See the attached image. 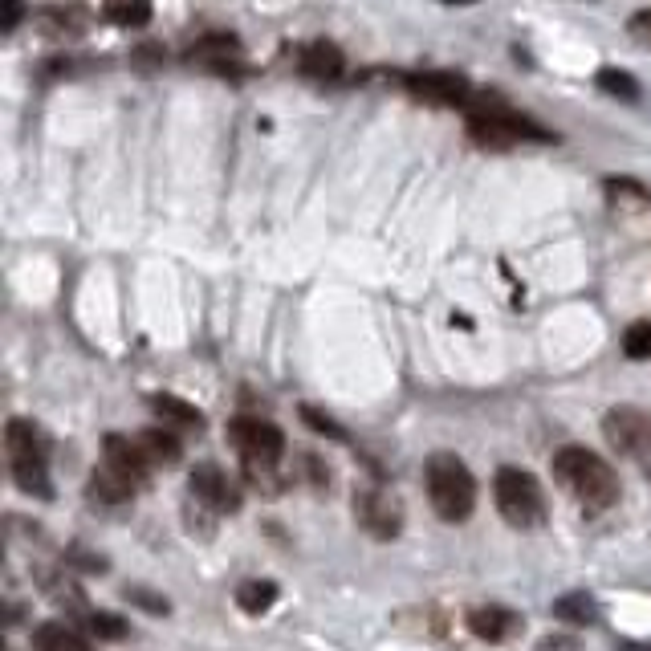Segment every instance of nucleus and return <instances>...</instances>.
Listing matches in <instances>:
<instances>
[{"label":"nucleus","mask_w":651,"mask_h":651,"mask_svg":"<svg viewBox=\"0 0 651 651\" xmlns=\"http://www.w3.org/2000/svg\"><path fill=\"white\" fill-rule=\"evenodd\" d=\"M127 603H135V607H147V611H159V615H167V611H171V603H167V599H155V595H147L143 586H131V590H127Z\"/></svg>","instance_id":"a878e982"},{"label":"nucleus","mask_w":651,"mask_h":651,"mask_svg":"<svg viewBox=\"0 0 651 651\" xmlns=\"http://www.w3.org/2000/svg\"><path fill=\"white\" fill-rule=\"evenodd\" d=\"M623 350H627V359H651V322H635L623 334Z\"/></svg>","instance_id":"5701e85b"},{"label":"nucleus","mask_w":651,"mask_h":651,"mask_svg":"<svg viewBox=\"0 0 651 651\" xmlns=\"http://www.w3.org/2000/svg\"><path fill=\"white\" fill-rule=\"evenodd\" d=\"M647 428H651V416L639 407H611L603 416V436L619 456H631Z\"/></svg>","instance_id":"f8f14e48"},{"label":"nucleus","mask_w":651,"mask_h":651,"mask_svg":"<svg viewBox=\"0 0 651 651\" xmlns=\"http://www.w3.org/2000/svg\"><path fill=\"white\" fill-rule=\"evenodd\" d=\"M188 66L204 70V74H216V78H245L249 74V62H245V49L236 37L228 33H208L200 37L192 49H188Z\"/></svg>","instance_id":"6e6552de"},{"label":"nucleus","mask_w":651,"mask_h":651,"mask_svg":"<svg viewBox=\"0 0 651 651\" xmlns=\"http://www.w3.org/2000/svg\"><path fill=\"white\" fill-rule=\"evenodd\" d=\"M554 619L570 623V627H590L599 623V603L586 595V590H570V595L554 599Z\"/></svg>","instance_id":"2eb2a0df"},{"label":"nucleus","mask_w":651,"mask_h":651,"mask_svg":"<svg viewBox=\"0 0 651 651\" xmlns=\"http://www.w3.org/2000/svg\"><path fill=\"white\" fill-rule=\"evenodd\" d=\"M139 444H143V452H147L151 464H175V460L184 456L180 440H175L171 432H163V428H147V432L139 436Z\"/></svg>","instance_id":"aec40b11"},{"label":"nucleus","mask_w":651,"mask_h":651,"mask_svg":"<svg viewBox=\"0 0 651 651\" xmlns=\"http://www.w3.org/2000/svg\"><path fill=\"white\" fill-rule=\"evenodd\" d=\"M599 86H603V94L623 98V102H635V98H639V82H635L627 70H615V66L599 70Z\"/></svg>","instance_id":"4be33fe9"},{"label":"nucleus","mask_w":651,"mask_h":651,"mask_svg":"<svg viewBox=\"0 0 651 651\" xmlns=\"http://www.w3.org/2000/svg\"><path fill=\"white\" fill-rule=\"evenodd\" d=\"M5 452H9V472L21 493L29 497H53L49 485V460H45V440L29 420H9L5 428Z\"/></svg>","instance_id":"39448f33"},{"label":"nucleus","mask_w":651,"mask_h":651,"mask_svg":"<svg viewBox=\"0 0 651 651\" xmlns=\"http://www.w3.org/2000/svg\"><path fill=\"white\" fill-rule=\"evenodd\" d=\"M411 94L424 98V102H436V106H460L468 110V102L477 98V90H472L464 78L456 74H420V78H407Z\"/></svg>","instance_id":"9b49d317"},{"label":"nucleus","mask_w":651,"mask_h":651,"mask_svg":"<svg viewBox=\"0 0 651 651\" xmlns=\"http://www.w3.org/2000/svg\"><path fill=\"white\" fill-rule=\"evenodd\" d=\"M33 651H90V643L66 623H41L33 631Z\"/></svg>","instance_id":"f3484780"},{"label":"nucleus","mask_w":651,"mask_h":651,"mask_svg":"<svg viewBox=\"0 0 651 651\" xmlns=\"http://www.w3.org/2000/svg\"><path fill=\"white\" fill-rule=\"evenodd\" d=\"M554 481L586 509V513H603L619 501V477L615 468L590 448H562L554 452Z\"/></svg>","instance_id":"f257e3e1"},{"label":"nucleus","mask_w":651,"mask_h":651,"mask_svg":"<svg viewBox=\"0 0 651 651\" xmlns=\"http://www.w3.org/2000/svg\"><path fill=\"white\" fill-rule=\"evenodd\" d=\"M627 33H631L635 41L651 45V9H639V13H631V21H627Z\"/></svg>","instance_id":"bb28decb"},{"label":"nucleus","mask_w":651,"mask_h":651,"mask_svg":"<svg viewBox=\"0 0 651 651\" xmlns=\"http://www.w3.org/2000/svg\"><path fill=\"white\" fill-rule=\"evenodd\" d=\"M90 631L98 635V639H123L127 635V623L118 619V615H110V611H90Z\"/></svg>","instance_id":"b1692460"},{"label":"nucleus","mask_w":651,"mask_h":651,"mask_svg":"<svg viewBox=\"0 0 651 651\" xmlns=\"http://www.w3.org/2000/svg\"><path fill=\"white\" fill-rule=\"evenodd\" d=\"M228 444L241 452L249 481L273 485V472L285 456V432L277 424L257 420V416H236V420H228Z\"/></svg>","instance_id":"20e7f679"},{"label":"nucleus","mask_w":651,"mask_h":651,"mask_svg":"<svg viewBox=\"0 0 651 651\" xmlns=\"http://www.w3.org/2000/svg\"><path fill=\"white\" fill-rule=\"evenodd\" d=\"M468 631L485 639V643H505L509 635L521 631V615H513L509 607H472L468 611Z\"/></svg>","instance_id":"4468645a"},{"label":"nucleus","mask_w":651,"mask_h":651,"mask_svg":"<svg viewBox=\"0 0 651 651\" xmlns=\"http://www.w3.org/2000/svg\"><path fill=\"white\" fill-rule=\"evenodd\" d=\"M192 497L204 501L212 513H236L241 509V489L228 481V472L216 464H196L192 472Z\"/></svg>","instance_id":"1a4fd4ad"},{"label":"nucleus","mask_w":651,"mask_h":651,"mask_svg":"<svg viewBox=\"0 0 651 651\" xmlns=\"http://www.w3.org/2000/svg\"><path fill=\"white\" fill-rule=\"evenodd\" d=\"M464 123H468V135L477 139L481 147H493V151H505L513 143H550L554 135L546 127H538L529 114H517L509 110L505 102L497 98H472L468 110H464Z\"/></svg>","instance_id":"f03ea898"},{"label":"nucleus","mask_w":651,"mask_h":651,"mask_svg":"<svg viewBox=\"0 0 651 651\" xmlns=\"http://www.w3.org/2000/svg\"><path fill=\"white\" fill-rule=\"evenodd\" d=\"M90 497L102 501V505H123V501L135 497V485L127 477H118L114 468L102 464V468H94V477H90Z\"/></svg>","instance_id":"dca6fc26"},{"label":"nucleus","mask_w":651,"mask_h":651,"mask_svg":"<svg viewBox=\"0 0 651 651\" xmlns=\"http://www.w3.org/2000/svg\"><path fill=\"white\" fill-rule=\"evenodd\" d=\"M493 501L513 529H538L546 521V493H542L534 472H525V468H501L497 472Z\"/></svg>","instance_id":"423d86ee"},{"label":"nucleus","mask_w":651,"mask_h":651,"mask_svg":"<svg viewBox=\"0 0 651 651\" xmlns=\"http://www.w3.org/2000/svg\"><path fill=\"white\" fill-rule=\"evenodd\" d=\"M298 70L310 78V82H338L346 74V57L334 41H314L298 53Z\"/></svg>","instance_id":"ddd939ff"},{"label":"nucleus","mask_w":651,"mask_h":651,"mask_svg":"<svg viewBox=\"0 0 651 651\" xmlns=\"http://www.w3.org/2000/svg\"><path fill=\"white\" fill-rule=\"evenodd\" d=\"M302 420L314 428V432H322V436H334V440H346V432L330 420V416H322V411H314V407H302Z\"/></svg>","instance_id":"393cba45"},{"label":"nucleus","mask_w":651,"mask_h":651,"mask_svg":"<svg viewBox=\"0 0 651 651\" xmlns=\"http://www.w3.org/2000/svg\"><path fill=\"white\" fill-rule=\"evenodd\" d=\"M277 603V582H269V578H253V582H241L236 586V607H241L245 615H261V611H269Z\"/></svg>","instance_id":"a211bd4d"},{"label":"nucleus","mask_w":651,"mask_h":651,"mask_svg":"<svg viewBox=\"0 0 651 651\" xmlns=\"http://www.w3.org/2000/svg\"><path fill=\"white\" fill-rule=\"evenodd\" d=\"M21 21H25V0H5V21H0V29L13 33Z\"/></svg>","instance_id":"c85d7f7f"},{"label":"nucleus","mask_w":651,"mask_h":651,"mask_svg":"<svg viewBox=\"0 0 651 651\" xmlns=\"http://www.w3.org/2000/svg\"><path fill=\"white\" fill-rule=\"evenodd\" d=\"M424 485H428V501L436 509L440 521L448 525H460L472 517L477 509V481L460 456L452 452H432L428 464H424Z\"/></svg>","instance_id":"7ed1b4c3"},{"label":"nucleus","mask_w":651,"mask_h":651,"mask_svg":"<svg viewBox=\"0 0 651 651\" xmlns=\"http://www.w3.org/2000/svg\"><path fill=\"white\" fill-rule=\"evenodd\" d=\"M102 464H106V468H114L118 477H127L135 489H143V485H147L151 460H147V452H143L139 436H135V440H127V436H106V440H102Z\"/></svg>","instance_id":"9d476101"},{"label":"nucleus","mask_w":651,"mask_h":651,"mask_svg":"<svg viewBox=\"0 0 651 651\" xmlns=\"http://www.w3.org/2000/svg\"><path fill=\"white\" fill-rule=\"evenodd\" d=\"M151 407L159 411V416H163L167 424H180V428H204V411L192 407V403H184V399H175V395H155Z\"/></svg>","instance_id":"6ab92c4d"},{"label":"nucleus","mask_w":651,"mask_h":651,"mask_svg":"<svg viewBox=\"0 0 651 651\" xmlns=\"http://www.w3.org/2000/svg\"><path fill=\"white\" fill-rule=\"evenodd\" d=\"M102 13H106L110 25H131V29H139V25L151 21V0H106Z\"/></svg>","instance_id":"412c9836"},{"label":"nucleus","mask_w":651,"mask_h":651,"mask_svg":"<svg viewBox=\"0 0 651 651\" xmlns=\"http://www.w3.org/2000/svg\"><path fill=\"white\" fill-rule=\"evenodd\" d=\"M354 517H359V525L379 542L399 538V529H403V505L383 485H363L354 493Z\"/></svg>","instance_id":"0eeeda50"},{"label":"nucleus","mask_w":651,"mask_h":651,"mask_svg":"<svg viewBox=\"0 0 651 651\" xmlns=\"http://www.w3.org/2000/svg\"><path fill=\"white\" fill-rule=\"evenodd\" d=\"M444 5H472V0H444Z\"/></svg>","instance_id":"7c9ffc66"},{"label":"nucleus","mask_w":651,"mask_h":651,"mask_svg":"<svg viewBox=\"0 0 651 651\" xmlns=\"http://www.w3.org/2000/svg\"><path fill=\"white\" fill-rule=\"evenodd\" d=\"M631 460H635V464L643 468V477L651 481V428H647V432H643V440L635 444V452H631Z\"/></svg>","instance_id":"cd10ccee"},{"label":"nucleus","mask_w":651,"mask_h":651,"mask_svg":"<svg viewBox=\"0 0 651 651\" xmlns=\"http://www.w3.org/2000/svg\"><path fill=\"white\" fill-rule=\"evenodd\" d=\"M538 651H582V643L570 639V635H550V639L538 643Z\"/></svg>","instance_id":"c756f323"}]
</instances>
